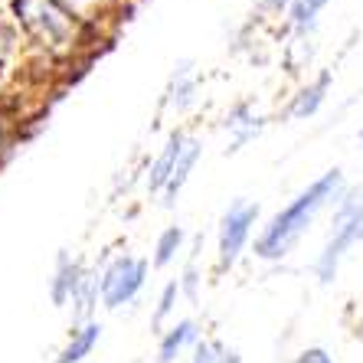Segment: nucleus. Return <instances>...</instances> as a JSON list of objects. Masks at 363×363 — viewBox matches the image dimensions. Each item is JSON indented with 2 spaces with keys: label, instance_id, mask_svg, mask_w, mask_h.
<instances>
[{
  "label": "nucleus",
  "instance_id": "17",
  "mask_svg": "<svg viewBox=\"0 0 363 363\" xmlns=\"http://www.w3.org/2000/svg\"><path fill=\"white\" fill-rule=\"evenodd\" d=\"M190 363H242L236 347H226L220 337H203L190 354Z\"/></svg>",
  "mask_w": 363,
  "mask_h": 363
},
{
  "label": "nucleus",
  "instance_id": "14",
  "mask_svg": "<svg viewBox=\"0 0 363 363\" xmlns=\"http://www.w3.org/2000/svg\"><path fill=\"white\" fill-rule=\"evenodd\" d=\"M200 157H203V141L190 135V141H186L184 154H180L177 167H174V177H170L167 190L161 194V203H164V206H174V203H177V196L184 194V186L190 184V177H194V170H196V164H200Z\"/></svg>",
  "mask_w": 363,
  "mask_h": 363
},
{
  "label": "nucleus",
  "instance_id": "2",
  "mask_svg": "<svg viewBox=\"0 0 363 363\" xmlns=\"http://www.w3.org/2000/svg\"><path fill=\"white\" fill-rule=\"evenodd\" d=\"M363 242V186H347L340 200L330 206V229L321 252L314 255V279L330 285L337 279L340 265L357 245Z\"/></svg>",
  "mask_w": 363,
  "mask_h": 363
},
{
  "label": "nucleus",
  "instance_id": "23",
  "mask_svg": "<svg viewBox=\"0 0 363 363\" xmlns=\"http://www.w3.org/2000/svg\"><path fill=\"white\" fill-rule=\"evenodd\" d=\"M7 135H10V125H7V118L0 115V151H7Z\"/></svg>",
  "mask_w": 363,
  "mask_h": 363
},
{
  "label": "nucleus",
  "instance_id": "21",
  "mask_svg": "<svg viewBox=\"0 0 363 363\" xmlns=\"http://www.w3.org/2000/svg\"><path fill=\"white\" fill-rule=\"evenodd\" d=\"M13 46H17V33L10 30L4 20H0V66L10 60V52H13Z\"/></svg>",
  "mask_w": 363,
  "mask_h": 363
},
{
  "label": "nucleus",
  "instance_id": "19",
  "mask_svg": "<svg viewBox=\"0 0 363 363\" xmlns=\"http://www.w3.org/2000/svg\"><path fill=\"white\" fill-rule=\"evenodd\" d=\"M288 363H334V354L321 344H311V347H304V350H298Z\"/></svg>",
  "mask_w": 363,
  "mask_h": 363
},
{
  "label": "nucleus",
  "instance_id": "4",
  "mask_svg": "<svg viewBox=\"0 0 363 363\" xmlns=\"http://www.w3.org/2000/svg\"><path fill=\"white\" fill-rule=\"evenodd\" d=\"M151 279V259L135 252H118L99 269V291L105 311H121L144 295Z\"/></svg>",
  "mask_w": 363,
  "mask_h": 363
},
{
  "label": "nucleus",
  "instance_id": "8",
  "mask_svg": "<svg viewBox=\"0 0 363 363\" xmlns=\"http://www.w3.org/2000/svg\"><path fill=\"white\" fill-rule=\"evenodd\" d=\"M265 115L259 111V105L255 101H236L233 108L226 111V118H223V128H226V135H229V147L226 151H242L245 144H252L255 138H262L265 131Z\"/></svg>",
  "mask_w": 363,
  "mask_h": 363
},
{
  "label": "nucleus",
  "instance_id": "18",
  "mask_svg": "<svg viewBox=\"0 0 363 363\" xmlns=\"http://www.w3.org/2000/svg\"><path fill=\"white\" fill-rule=\"evenodd\" d=\"M196 245H200V236H196ZM177 281H180V291H184V301H190V304L200 301V295H203V272H200V265H196V249L190 252L184 272L177 275Z\"/></svg>",
  "mask_w": 363,
  "mask_h": 363
},
{
  "label": "nucleus",
  "instance_id": "15",
  "mask_svg": "<svg viewBox=\"0 0 363 363\" xmlns=\"http://www.w3.org/2000/svg\"><path fill=\"white\" fill-rule=\"evenodd\" d=\"M186 249V229L184 226H164L154 239V249H151V269H170L177 262L180 255Z\"/></svg>",
  "mask_w": 363,
  "mask_h": 363
},
{
  "label": "nucleus",
  "instance_id": "9",
  "mask_svg": "<svg viewBox=\"0 0 363 363\" xmlns=\"http://www.w3.org/2000/svg\"><path fill=\"white\" fill-rule=\"evenodd\" d=\"M89 269H92V265H85V259H79L76 252H66V249H62V252L56 255V262H52L50 301L56 304V308H69V301H72V295L79 291V285H82V279L89 275Z\"/></svg>",
  "mask_w": 363,
  "mask_h": 363
},
{
  "label": "nucleus",
  "instance_id": "24",
  "mask_svg": "<svg viewBox=\"0 0 363 363\" xmlns=\"http://www.w3.org/2000/svg\"><path fill=\"white\" fill-rule=\"evenodd\" d=\"M357 141H360V147H363V128H360V131H357Z\"/></svg>",
  "mask_w": 363,
  "mask_h": 363
},
{
  "label": "nucleus",
  "instance_id": "3",
  "mask_svg": "<svg viewBox=\"0 0 363 363\" xmlns=\"http://www.w3.org/2000/svg\"><path fill=\"white\" fill-rule=\"evenodd\" d=\"M17 23L46 52H69L82 40V17L62 0H13Z\"/></svg>",
  "mask_w": 363,
  "mask_h": 363
},
{
  "label": "nucleus",
  "instance_id": "6",
  "mask_svg": "<svg viewBox=\"0 0 363 363\" xmlns=\"http://www.w3.org/2000/svg\"><path fill=\"white\" fill-rule=\"evenodd\" d=\"M196 101H200V76H196V69L190 60L177 62L174 72L167 79V89L161 95V108L174 118H184L186 111L196 108Z\"/></svg>",
  "mask_w": 363,
  "mask_h": 363
},
{
  "label": "nucleus",
  "instance_id": "12",
  "mask_svg": "<svg viewBox=\"0 0 363 363\" xmlns=\"http://www.w3.org/2000/svg\"><path fill=\"white\" fill-rule=\"evenodd\" d=\"M101 321H85V324H72L62 340V347L56 350L52 363H85L95 354V347L101 344Z\"/></svg>",
  "mask_w": 363,
  "mask_h": 363
},
{
  "label": "nucleus",
  "instance_id": "13",
  "mask_svg": "<svg viewBox=\"0 0 363 363\" xmlns=\"http://www.w3.org/2000/svg\"><path fill=\"white\" fill-rule=\"evenodd\" d=\"M330 0H291L285 13V33L288 40H314L321 13L328 10Z\"/></svg>",
  "mask_w": 363,
  "mask_h": 363
},
{
  "label": "nucleus",
  "instance_id": "10",
  "mask_svg": "<svg viewBox=\"0 0 363 363\" xmlns=\"http://www.w3.org/2000/svg\"><path fill=\"white\" fill-rule=\"evenodd\" d=\"M186 141H190V135H186L184 128H174L167 135V141H164V147L157 154H154L151 167H147V174H144V186H147V194L161 196L164 190H167L170 177H174V167H177L180 154H184Z\"/></svg>",
  "mask_w": 363,
  "mask_h": 363
},
{
  "label": "nucleus",
  "instance_id": "20",
  "mask_svg": "<svg viewBox=\"0 0 363 363\" xmlns=\"http://www.w3.org/2000/svg\"><path fill=\"white\" fill-rule=\"evenodd\" d=\"M288 7H291V0H255V10H259L265 20H272V17H281V20H285Z\"/></svg>",
  "mask_w": 363,
  "mask_h": 363
},
{
  "label": "nucleus",
  "instance_id": "1",
  "mask_svg": "<svg viewBox=\"0 0 363 363\" xmlns=\"http://www.w3.org/2000/svg\"><path fill=\"white\" fill-rule=\"evenodd\" d=\"M347 190V180L340 174V167L324 170L321 177H314L304 186L301 194H295L291 200L281 206L255 236L252 252L259 262H281L295 252V245L308 236V229L314 226V220L321 216L328 206L340 200V194Z\"/></svg>",
  "mask_w": 363,
  "mask_h": 363
},
{
  "label": "nucleus",
  "instance_id": "22",
  "mask_svg": "<svg viewBox=\"0 0 363 363\" xmlns=\"http://www.w3.org/2000/svg\"><path fill=\"white\" fill-rule=\"evenodd\" d=\"M62 4H66L69 10H72V13H79V17H89V13H92V10H99L101 7V0H62Z\"/></svg>",
  "mask_w": 363,
  "mask_h": 363
},
{
  "label": "nucleus",
  "instance_id": "5",
  "mask_svg": "<svg viewBox=\"0 0 363 363\" xmlns=\"http://www.w3.org/2000/svg\"><path fill=\"white\" fill-rule=\"evenodd\" d=\"M255 226H259V203L252 200L229 203L220 216V226H216V269L220 272L236 269V262L252 242Z\"/></svg>",
  "mask_w": 363,
  "mask_h": 363
},
{
  "label": "nucleus",
  "instance_id": "7",
  "mask_svg": "<svg viewBox=\"0 0 363 363\" xmlns=\"http://www.w3.org/2000/svg\"><path fill=\"white\" fill-rule=\"evenodd\" d=\"M206 337L196 318H177L167 330L157 334V350H154V363H180L184 357L194 354V347Z\"/></svg>",
  "mask_w": 363,
  "mask_h": 363
},
{
  "label": "nucleus",
  "instance_id": "16",
  "mask_svg": "<svg viewBox=\"0 0 363 363\" xmlns=\"http://www.w3.org/2000/svg\"><path fill=\"white\" fill-rule=\"evenodd\" d=\"M177 301H184V291H180V281L170 279L164 281V288L157 291V301H154V311H151V328L161 334L167 330L170 324L177 321Z\"/></svg>",
  "mask_w": 363,
  "mask_h": 363
},
{
  "label": "nucleus",
  "instance_id": "11",
  "mask_svg": "<svg viewBox=\"0 0 363 363\" xmlns=\"http://www.w3.org/2000/svg\"><path fill=\"white\" fill-rule=\"evenodd\" d=\"M330 89H334V72L330 69H321L311 82H304L291 99H288V108H285V118L288 121H308L314 118L318 111L324 108Z\"/></svg>",
  "mask_w": 363,
  "mask_h": 363
}]
</instances>
